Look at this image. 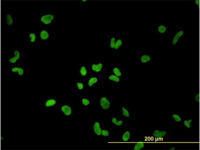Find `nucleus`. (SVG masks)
Listing matches in <instances>:
<instances>
[{
    "mask_svg": "<svg viewBox=\"0 0 200 150\" xmlns=\"http://www.w3.org/2000/svg\"><path fill=\"white\" fill-rule=\"evenodd\" d=\"M60 100V98L58 97L46 96L43 99V106L47 111L52 112L59 104Z\"/></svg>",
    "mask_w": 200,
    "mask_h": 150,
    "instance_id": "obj_1",
    "label": "nucleus"
},
{
    "mask_svg": "<svg viewBox=\"0 0 200 150\" xmlns=\"http://www.w3.org/2000/svg\"><path fill=\"white\" fill-rule=\"evenodd\" d=\"M24 54V52L20 48H14L12 50L11 55L8 58L6 62L8 64L12 65L20 64L19 63Z\"/></svg>",
    "mask_w": 200,
    "mask_h": 150,
    "instance_id": "obj_2",
    "label": "nucleus"
},
{
    "mask_svg": "<svg viewBox=\"0 0 200 150\" xmlns=\"http://www.w3.org/2000/svg\"><path fill=\"white\" fill-rule=\"evenodd\" d=\"M104 60H98L91 63L89 66V76L92 75L100 76L104 71Z\"/></svg>",
    "mask_w": 200,
    "mask_h": 150,
    "instance_id": "obj_3",
    "label": "nucleus"
},
{
    "mask_svg": "<svg viewBox=\"0 0 200 150\" xmlns=\"http://www.w3.org/2000/svg\"><path fill=\"white\" fill-rule=\"evenodd\" d=\"M54 19L53 13L49 12L42 13L39 16L38 24L40 26L45 28L50 25Z\"/></svg>",
    "mask_w": 200,
    "mask_h": 150,
    "instance_id": "obj_4",
    "label": "nucleus"
},
{
    "mask_svg": "<svg viewBox=\"0 0 200 150\" xmlns=\"http://www.w3.org/2000/svg\"><path fill=\"white\" fill-rule=\"evenodd\" d=\"M185 30L182 28H178L176 31L172 34L170 38V46L176 47L184 36Z\"/></svg>",
    "mask_w": 200,
    "mask_h": 150,
    "instance_id": "obj_5",
    "label": "nucleus"
},
{
    "mask_svg": "<svg viewBox=\"0 0 200 150\" xmlns=\"http://www.w3.org/2000/svg\"><path fill=\"white\" fill-rule=\"evenodd\" d=\"M59 111L60 115L62 116L71 117L74 115V108L69 103H62L60 105Z\"/></svg>",
    "mask_w": 200,
    "mask_h": 150,
    "instance_id": "obj_6",
    "label": "nucleus"
},
{
    "mask_svg": "<svg viewBox=\"0 0 200 150\" xmlns=\"http://www.w3.org/2000/svg\"><path fill=\"white\" fill-rule=\"evenodd\" d=\"M20 64L12 65L8 70L12 76H16L17 80H20L25 74L24 67Z\"/></svg>",
    "mask_w": 200,
    "mask_h": 150,
    "instance_id": "obj_7",
    "label": "nucleus"
},
{
    "mask_svg": "<svg viewBox=\"0 0 200 150\" xmlns=\"http://www.w3.org/2000/svg\"><path fill=\"white\" fill-rule=\"evenodd\" d=\"M98 103L101 110L105 111H108L112 106L111 100L106 96H100L98 99Z\"/></svg>",
    "mask_w": 200,
    "mask_h": 150,
    "instance_id": "obj_8",
    "label": "nucleus"
},
{
    "mask_svg": "<svg viewBox=\"0 0 200 150\" xmlns=\"http://www.w3.org/2000/svg\"><path fill=\"white\" fill-rule=\"evenodd\" d=\"M138 61L141 64H154V57L150 53L144 52L139 54Z\"/></svg>",
    "mask_w": 200,
    "mask_h": 150,
    "instance_id": "obj_9",
    "label": "nucleus"
},
{
    "mask_svg": "<svg viewBox=\"0 0 200 150\" xmlns=\"http://www.w3.org/2000/svg\"><path fill=\"white\" fill-rule=\"evenodd\" d=\"M76 73L80 77V80L84 81L89 76L88 68L85 64H81L76 70Z\"/></svg>",
    "mask_w": 200,
    "mask_h": 150,
    "instance_id": "obj_10",
    "label": "nucleus"
},
{
    "mask_svg": "<svg viewBox=\"0 0 200 150\" xmlns=\"http://www.w3.org/2000/svg\"><path fill=\"white\" fill-rule=\"evenodd\" d=\"M100 76L95 75L89 76L86 80V86L88 88L95 87L99 83Z\"/></svg>",
    "mask_w": 200,
    "mask_h": 150,
    "instance_id": "obj_11",
    "label": "nucleus"
},
{
    "mask_svg": "<svg viewBox=\"0 0 200 150\" xmlns=\"http://www.w3.org/2000/svg\"><path fill=\"white\" fill-rule=\"evenodd\" d=\"M39 42H44L48 40L50 37V33L47 29L43 28L37 32Z\"/></svg>",
    "mask_w": 200,
    "mask_h": 150,
    "instance_id": "obj_12",
    "label": "nucleus"
},
{
    "mask_svg": "<svg viewBox=\"0 0 200 150\" xmlns=\"http://www.w3.org/2000/svg\"><path fill=\"white\" fill-rule=\"evenodd\" d=\"M4 24L10 28L14 26L16 23L15 16L9 12H6L4 16Z\"/></svg>",
    "mask_w": 200,
    "mask_h": 150,
    "instance_id": "obj_13",
    "label": "nucleus"
},
{
    "mask_svg": "<svg viewBox=\"0 0 200 150\" xmlns=\"http://www.w3.org/2000/svg\"><path fill=\"white\" fill-rule=\"evenodd\" d=\"M91 129L93 135L100 136L101 135V129L100 122L98 120L93 122L91 126Z\"/></svg>",
    "mask_w": 200,
    "mask_h": 150,
    "instance_id": "obj_14",
    "label": "nucleus"
},
{
    "mask_svg": "<svg viewBox=\"0 0 200 150\" xmlns=\"http://www.w3.org/2000/svg\"><path fill=\"white\" fill-rule=\"evenodd\" d=\"M168 30V28L165 24L160 23L156 26L155 32L159 36H163L166 34Z\"/></svg>",
    "mask_w": 200,
    "mask_h": 150,
    "instance_id": "obj_15",
    "label": "nucleus"
},
{
    "mask_svg": "<svg viewBox=\"0 0 200 150\" xmlns=\"http://www.w3.org/2000/svg\"><path fill=\"white\" fill-rule=\"evenodd\" d=\"M27 37V42L30 44H35L39 42L37 32H28Z\"/></svg>",
    "mask_w": 200,
    "mask_h": 150,
    "instance_id": "obj_16",
    "label": "nucleus"
},
{
    "mask_svg": "<svg viewBox=\"0 0 200 150\" xmlns=\"http://www.w3.org/2000/svg\"><path fill=\"white\" fill-rule=\"evenodd\" d=\"M112 73L119 77L122 80L124 76V71L121 66L115 64L112 66Z\"/></svg>",
    "mask_w": 200,
    "mask_h": 150,
    "instance_id": "obj_17",
    "label": "nucleus"
},
{
    "mask_svg": "<svg viewBox=\"0 0 200 150\" xmlns=\"http://www.w3.org/2000/svg\"><path fill=\"white\" fill-rule=\"evenodd\" d=\"M106 79L112 84L116 85L120 84L122 80L119 77L112 73L107 74Z\"/></svg>",
    "mask_w": 200,
    "mask_h": 150,
    "instance_id": "obj_18",
    "label": "nucleus"
},
{
    "mask_svg": "<svg viewBox=\"0 0 200 150\" xmlns=\"http://www.w3.org/2000/svg\"><path fill=\"white\" fill-rule=\"evenodd\" d=\"M81 106L84 108L90 107L92 105V101L91 98L86 96H83L80 99Z\"/></svg>",
    "mask_w": 200,
    "mask_h": 150,
    "instance_id": "obj_19",
    "label": "nucleus"
},
{
    "mask_svg": "<svg viewBox=\"0 0 200 150\" xmlns=\"http://www.w3.org/2000/svg\"><path fill=\"white\" fill-rule=\"evenodd\" d=\"M124 39L122 37H118L114 49L113 51L115 52L120 51L122 49L124 44Z\"/></svg>",
    "mask_w": 200,
    "mask_h": 150,
    "instance_id": "obj_20",
    "label": "nucleus"
},
{
    "mask_svg": "<svg viewBox=\"0 0 200 150\" xmlns=\"http://www.w3.org/2000/svg\"><path fill=\"white\" fill-rule=\"evenodd\" d=\"M86 84L82 80H76L74 84L75 88L78 91H82L84 90L86 87Z\"/></svg>",
    "mask_w": 200,
    "mask_h": 150,
    "instance_id": "obj_21",
    "label": "nucleus"
},
{
    "mask_svg": "<svg viewBox=\"0 0 200 150\" xmlns=\"http://www.w3.org/2000/svg\"><path fill=\"white\" fill-rule=\"evenodd\" d=\"M117 36H109L108 42V46L112 50L114 48Z\"/></svg>",
    "mask_w": 200,
    "mask_h": 150,
    "instance_id": "obj_22",
    "label": "nucleus"
},
{
    "mask_svg": "<svg viewBox=\"0 0 200 150\" xmlns=\"http://www.w3.org/2000/svg\"><path fill=\"white\" fill-rule=\"evenodd\" d=\"M121 114L124 117L127 118L130 117V113L129 110L125 106H123L120 108Z\"/></svg>",
    "mask_w": 200,
    "mask_h": 150,
    "instance_id": "obj_23",
    "label": "nucleus"
},
{
    "mask_svg": "<svg viewBox=\"0 0 200 150\" xmlns=\"http://www.w3.org/2000/svg\"><path fill=\"white\" fill-rule=\"evenodd\" d=\"M131 136V133L129 131L126 130L124 132L123 134L122 139L124 141H128Z\"/></svg>",
    "mask_w": 200,
    "mask_h": 150,
    "instance_id": "obj_24",
    "label": "nucleus"
},
{
    "mask_svg": "<svg viewBox=\"0 0 200 150\" xmlns=\"http://www.w3.org/2000/svg\"><path fill=\"white\" fill-rule=\"evenodd\" d=\"M111 122L114 125L118 126H119L122 125L123 124V121L121 120H117L116 117H113L111 119Z\"/></svg>",
    "mask_w": 200,
    "mask_h": 150,
    "instance_id": "obj_25",
    "label": "nucleus"
},
{
    "mask_svg": "<svg viewBox=\"0 0 200 150\" xmlns=\"http://www.w3.org/2000/svg\"><path fill=\"white\" fill-rule=\"evenodd\" d=\"M166 132H161L158 130H156L153 133V134L155 136L157 137H160L164 136L166 134Z\"/></svg>",
    "mask_w": 200,
    "mask_h": 150,
    "instance_id": "obj_26",
    "label": "nucleus"
},
{
    "mask_svg": "<svg viewBox=\"0 0 200 150\" xmlns=\"http://www.w3.org/2000/svg\"><path fill=\"white\" fill-rule=\"evenodd\" d=\"M144 146L143 143L140 142L136 144L134 147V150H139L142 148Z\"/></svg>",
    "mask_w": 200,
    "mask_h": 150,
    "instance_id": "obj_27",
    "label": "nucleus"
},
{
    "mask_svg": "<svg viewBox=\"0 0 200 150\" xmlns=\"http://www.w3.org/2000/svg\"><path fill=\"white\" fill-rule=\"evenodd\" d=\"M101 134L105 136H108L109 135V132L106 129H102Z\"/></svg>",
    "mask_w": 200,
    "mask_h": 150,
    "instance_id": "obj_28",
    "label": "nucleus"
},
{
    "mask_svg": "<svg viewBox=\"0 0 200 150\" xmlns=\"http://www.w3.org/2000/svg\"><path fill=\"white\" fill-rule=\"evenodd\" d=\"M192 2L193 3L196 7V9L197 10L199 7L200 0H193L192 1Z\"/></svg>",
    "mask_w": 200,
    "mask_h": 150,
    "instance_id": "obj_29",
    "label": "nucleus"
},
{
    "mask_svg": "<svg viewBox=\"0 0 200 150\" xmlns=\"http://www.w3.org/2000/svg\"><path fill=\"white\" fill-rule=\"evenodd\" d=\"M172 117L176 121L179 122L181 120V118L177 114H173L172 115Z\"/></svg>",
    "mask_w": 200,
    "mask_h": 150,
    "instance_id": "obj_30",
    "label": "nucleus"
},
{
    "mask_svg": "<svg viewBox=\"0 0 200 150\" xmlns=\"http://www.w3.org/2000/svg\"><path fill=\"white\" fill-rule=\"evenodd\" d=\"M191 121L190 120H185L184 122V124L185 126L188 128H190Z\"/></svg>",
    "mask_w": 200,
    "mask_h": 150,
    "instance_id": "obj_31",
    "label": "nucleus"
},
{
    "mask_svg": "<svg viewBox=\"0 0 200 150\" xmlns=\"http://www.w3.org/2000/svg\"><path fill=\"white\" fill-rule=\"evenodd\" d=\"M194 99L196 101L198 102L199 99V94L198 91L195 94V95L194 96Z\"/></svg>",
    "mask_w": 200,
    "mask_h": 150,
    "instance_id": "obj_32",
    "label": "nucleus"
},
{
    "mask_svg": "<svg viewBox=\"0 0 200 150\" xmlns=\"http://www.w3.org/2000/svg\"><path fill=\"white\" fill-rule=\"evenodd\" d=\"M82 1L83 2H86V1H87V0H82Z\"/></svg>",
    "mask_w": 200,
    "mask_h": 150,
    "instance_id": "obj_33",
    "label": "nucleus"
}]
</instances>
